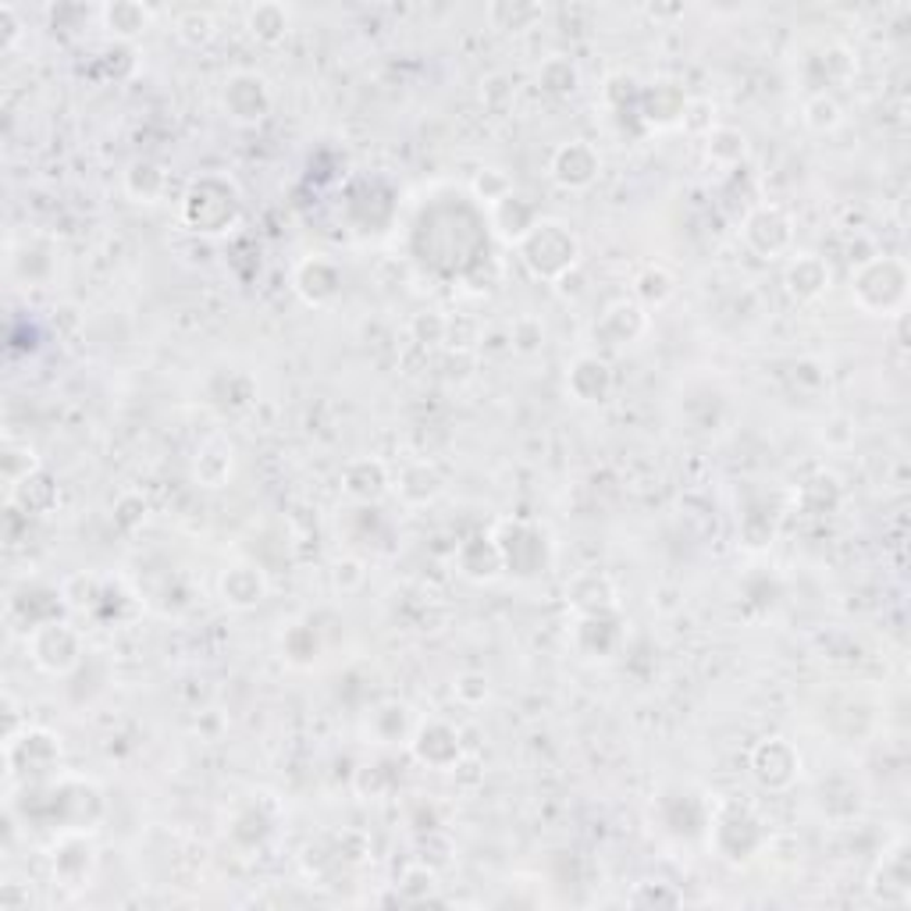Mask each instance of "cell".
<instances>
[{"label": "cell", "instance_id": "1", "mask_svg": "<svg viewBox=\"0 0 911 911\" xmlns=\"http://www.w3.org/2000/svg\"><path fill=\"white\" fill-rule=\"evenodd\" d=\"M523 261L534 275L559 278L567 275L577 261V239L570 236V228H562L559 222H537L531 228V236L520 242Z\"/></svg>", "mask_w": 911, "mask_h": 911}, {"label": "cell", "instance_id": "2", "mask_svg": "<svg viewBox=\"0 0 911 911\" xmlns=\"http://www.w3.org/2000/svg\"><path fill=\"white\" fill-rule=\"evenodd\" d=\"M225 107L232 111L239 122H261L267 107H271V93L267 83L253 72H239L225 83Z\"/></svg>", "mask_w": 911, "mask_h": 911}, {"label": "cell", "instance_id": "3", "mask_svg": "<svg viewBox=\"0 0 911 911\" xmlns=\"http://www.w3.org/2000/svg\"><path fill=\"white\" fill-rule=\"evenodd\" d=\"M552 175H556V182L567 186V189L592 186L595 175H598V153L587 143H581V139H577V143L559 147L556 161H552Z\"/></svg>", "mask_w": 911, "mask_h": 911}, {"label": "cell", "instance_id": "4", "mask_svg": "<svg viewBox=\"0 0 911 911\" xmlns=\"http://www.w3.org/2000/svg\"><path fill=\"white\" fill-rule=\"evenodd\" d=\"M50 634H54V648L33 645V659L43 666L47 673H68L75 662H79V634L72 631L68 623H47Z\"/></svg>", "mask_w": 911, "mask_h": 911}, {"label": "cell", "instance_id": "5", "mask_svg": "<svg viewBox=\"0 0 911 911\" xmlns=\"http://www.w3.org/2000/svg\"><path fill=\"white\" fill-rule=\"evenodd\" d=\"M744 236H748V242H755L759 236H769L766 256H776V253H784L790 246V222H787L784 211L759 207L748 217V222H744Z\"/></svg>", "mask_w": 911, "mask_h": 911}, {"label": "cell", "instance_id": "6", "mask_svg": "<svg viewBox=\"0 0 911 911\" xmlns=\"http://www.w3.org/2000/svg\"><path fill=\"white\" fill-rule=\"evenodd\" d=\"M773 762V769H762V773H755L762 780L766 787H787L794 780V769H798V755L790 751V744L784 737H769L766 744H759V751H755V762Z\"/></svg>", "mask_w": 911, "mask_h": 911}, {"label": "cell", "instance_id": "7", "mask_svg": "<svg viewBox=\"0 0 911 911\" xmlns=\"http://www.w3.org/2000/svg\"><path fill=\"white\" fill-rule=\"evenodd\" d=\"M787 281H790V292H794V296L815 300L819 292H823V289L830 286V267H826L823 261H819V256L805 253V256H798V261L790 264Z\"/></svg>", "mask_w": 911, "mask_h": 911}, {"label": "cell", "instance_id": "8", "mask_svg": "<svg viewBox=\"0 0 911 911\" xmlns=\"http://www.w3.org/2000/svg\"><path fill=\"white\" fill-rule=\"evenodd\" d=\"M246 29L256 36V40L278 43L281 36L292 29V15H289V8H281V4H256L246 15Z\"/></svg>", "mask_w": 911, "mask_h": 911}, {"label": "cell", "instance_id": "9", "mask_svg": "<svg viewBox=\"0 0 911 911\" xmlns=\"http://www.w3.org/2000/svg\"><path fill=\"white\" fill-rule=\"evenodd\" d=\"M222 592H225V602H232V606H239V609L256 606V602L264 598V577L253 567H236V570L225 573Z\"/></svg>", "mask_w": 911, "mask_h": 911}, {"label": "cell", "instance_id": "10", "mask_svg": "<svg viewBox=\"0 0 911 911\" xmlns=\"http://www.w3.org/2000/svg\"><path fill=\"white\" fill-rule=\"evenodd\" d=\"M100 15H104L107 29L118 33V36H136L153 22V11L143 8V4H107Z\"/></svg>", "mask_w": 911, "mask_h": 911}, {"label": "cell", "instance_id": "11", "mask_svg": "<svg viewBox=\"0 0 911 911\" xmlns=\"http://www.w3.org/2000/svg\"><path fill=\"white\" fill-rule=\"evenodd\" d=\"M805 125L815 128V132H833L840 125V104L826 93H815L805 104Z\"/></svg>", "mask_w": 911, "mask_h": 911}, {"label": "cell", "instance_id": "12", "mask_svg": "<svg viewBox=\"0 0 911 911\" xmlns=\"http://www.w3.org/2000/svg\"><path fill=\"white\" fill-rule=\"evenodd\" d=\"M175 29L189 43H207L214 36V18L207 15V11H182L175 22Z\"/></svg>", "mask_w": 911, "mask_h": 911}]
</instances>
